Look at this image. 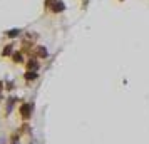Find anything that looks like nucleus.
Returning <instances> with one entry per match:
<instances>
[{
    "label": "nucleus",
    "instance_id": "1",
    "mask_svg": "<svg viewBox=\"0 0 149 144\" xmlns=\"http://www.w3.org/2000/svg\"><path fill=\"white\" fill-rule=\"evenodd\" d=\"M32 104L30 102H25V104H22V107H20V114H22V117H30V114H32Z\"/></svg>",
    "mask_w": 149,
    "mask_h": 144
},
{
    "label": "nucleus",
    "instance_id": "2",
    "mask_svg": "<svg viewBox=\"0 0 149 144\" xmlns=\"http://www.w3.org/2000/svg\"><path fill=\"white\" fill-rule=\"evenodd\" d=\"M27 70H30V72H37L39 70V62H37V59H32V61L27 62Z\"/></svg>",
    "mask_w": 149,
    "mask_h": 144
},
{
    "label": "nucleus",
    "instance_id": "3",
    "mask_svg": "<svg viewBox=\"0 0 149 144\" xmlns=\"http://www.w3.org/2000/svg\"><path fill=\"white\" fill-rule=\"evenodd\" d=\"M64 3H62V2H57V0H55V3L54 5H52V12H62V10H64Z\"/></svg>",
    "mask_w": 149,
    "mask_h": 144
},
{
    "label": "nucleus",
    "instance_id": "4",
    "mask_svg": "<svg viewBox=\"0 0 149 144\" xmlns=\"http://www.w3.org/2000/svg\"><path fill=\"white\" fill-rule=\"evenodd\" d=\"M19 34H20V29H12V30H7L8 37H17Z\"/></svg>",
    "mask_w": 149,
    "mask_h": 144
},
{
    "label": "nucleus",
    "instance_id": "5",
    "mask_svg": "<svg viewBox=\"0 0 149 144\" xmlns=\"http://www.w3.org/2000/svg\"><path fill=\"white\" fill-rule=\"evenodd\" d=\"M25 79H27V81H34V79H37V72H30V70H27Z\"/></svg>",
    "mask_w": 149,
    "mask_h": 144
},
{
    "label": "nucleus",
    "instance_id": "6",
    "mask_svg": "<svg viewBox=\"0 0 149 144\" xmlns=\"http://www.w3.org/2000/svg\"><path fill=\"white\" fill-rule=\"evenodd\" d=\"M14 59H15V62H22V54H19V52H17V54L14 55Z\"/></svg>",
    "mask_w": 149,
    "mask_h": 144
},
{
    "label": "nucleus",
    "instance_id": "7",
    "mask_svg": "<svg viewBox=\"0 0 149 144\" xmlns=\"http://www.w3.org/2000/svg\"><path fill=\"white\" fill-rule=\"evenodd\" d=\"M12 52V47H7L5 50H3V55H7V54H10Z\"/></svg>",
    "mask_w": 149,
    "mask_h": 144
},
{
    "label": "nucleus",
    "instance_id": "8",
    "mask_svg": "<svg viewBox=\"0 0 149 144\" xmlns=\"http://www.w3.org/2000/svg\"><path fill=\"white\" fill-rule=\"evenodd\" d=\"M14 144H19V141H17V139H15V141H14Z\"/></svg>",
    "mask_w": 149,
    "mask_h": 144
}]
</instances>
